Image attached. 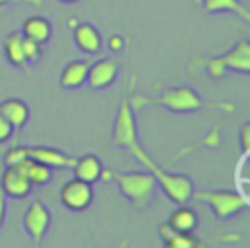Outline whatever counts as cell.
I'll list each match as a JSON object with an SVG mask.
<instances>
[{
  "label": "cell",
  "instance_id": "1",
  "mask_svg": "<svg viewBox=\"0 0 250 248\" xmlns=\"http://www.w3.org/2000/svg\"><path fill=\"white\" fill-rule=\"evenodd\" d=\"M133 107L141 105H158L170 113H195L205 107L213 109H223V111H234V105L229 102H207L203 100L191 86H166L160 94L154 98H141L133 96L131 98Z\"/></svg>",
  "mask_w": 250,
  "mask_h": 248
},
{
  "label": "cell",
  "instance_id": "2",
  "mask_svg": "<svg viewBox=\"0 0 250 248\" xmlns=\"http://www.w3.org/2000/svg\"><path fill=\"white\" fill-rule=\"evenodd\" d=\"M129 154H133L152 176L156 186L162 189V193L172 201V203H188L191 199V193L195 189L193 180L188 174H178V172H166L162 166H158L141 146V143H137L135 146H131L127 150Z\"/></svg>",
  "mask_w": 250,
  "mask_h": 248
},
{
  "label": "cell",
  "instance_id": "3",
  "mask_svg": "<svg viewBox=\"0 0 250 248\" xmlns=\"http://www.w3.org/2000/svg\"><path fill=\"white\" fill-rule=\"evenodd\" d=\"M111 180L117 186L119 195L129 201L135 209H146L156 193L154 176L145 170H127V172H111Z\"/></svg>",
  "mask_w": 250,
  "mask_h": 248
},
{
  "label": "cell",
  "instance_id": "4",
  "mask_svg": "<svg viewBox=\"0 0 250 248\" xmlns=\"http://www.w3.org/2000/svg\"><path fill=\"white\" fill-rule=\"evenodd\" d=\"M135 76L131 78L129 92L121 96V102L117 105L115 117H113V127H111V145L121 150H129L139 143V125H137V115L135 107L131 103V88H133Z\"/></svg>",
  "mask_w": 250,
  "mask_h": 248
},
{
  "label": "cell",
  "instance_id": "5",
  "mask_svg": "<svg viewBox=\"0 0 250 248\" xmlns=\"http://www.w3.org/2000/svg\"><path fill=\"white\" fill-rule=\"evenodd\" d=\"M191 199L205 203L219 221H229L230 217L242 213L248 207L246 195L238 189H193Z\"/></svg>",
  "mask_w": 250,
  "mask_h": 248
},
{
  "label": "cell",
  "instance_id": "6",
  "mask_svg": "<svg viewBox=\"0 0 250 248\" xmlns=\"http://www.w3.org/2000/svg\"><path fill=\"white\" fill-rule=\"evenodd\" d=\"M59 201L62 203V207H66L72 213H82L86 209H90V205L94 203V187L92 184L78 180V178H70L61 186L59 191Z\"/></svg>",
  "mask_w": 250,
  "mask_h": 248
},
{
  "label": "cell",
  "instance_id": "7",
  "mask_svg": "<svg viewBox=\"0 0 250 248\" xmlns=\"http://www.w3.org/2000/svg\"><path fill=\"white\" fill-rule=\"evenodd\" d=\"M51 221H53V217H51L49 207L39 199L31 201L29 207L25 209L23 221H21L23 223V230H25V234L29 236V240L35 246H39L45 240V236H47V232L51 228Z\"/></svg>",
  "mask_w": 250,
  "mask_h": 248
},
{
  "label": "cell",
  "instance_id": "8",
  "mask_svg": "<svg viewBox=\"0 0 250 248\" xmlns=\"http://www.w3.org/2000/svg\"><path fill=\"white\" fill-rule=\"evenodd\" d=\"M119 76V62L115 59H100L90 62L86 84L92 90H104L109 88Z\"/></svg>",
  "mask_w": 250,
  "mask_h": 248
},
{
  "label": "cell",
  "instance_id": "9",
  "mask_svg": "<svg viewBox=\"0 0 250 248\" xmlns=\"http://www.w3.org/2000/svg\"><path fill=\"white\" fill-rule=\"evenodd\" d=\"M27 156L43 162L45 166H49L51 170H70L76 156L57 148V146H47V145H35V146H27Z\"/></svg>",
  "mask_w": 250,
  "mask_h": 248
},
{
  "label": "cell",
  "instance_id": "10",
  "mask_svg": "<svg viewBox=\"0 0 250 248\" xmlns=\"http://www.w3.org/2000/svg\"><path fill=\"white\" fill-rule=\"evenodd\" d=\"M227 72H234V74H250V41L248 37H242L238 43H234V47H230L229 51H225L223 55H219Z\"/></svg>",
  "mask_w": 250,
  "mask_h": 248
},
{
  "label": "cell",
  "instance_id": "11",
  "mask_svg": "<svg viewBox=\"0 0 250 248\" xmlns=\"http://www.w3.org/2000/svg\"><path fill=\"white\" fill-rule=\"evenodd\" d=\"M0 189L4 191L6 197L12 199H25L33 186L29 184V180L16 168V166H6L2 176H0Z\"/></svg>",
  "mask_w": 250,
  "mask_h": 248
},
{
  "label": "cell",
  "instance_id": "12",
  "mask_svg": "<svg viewBox=\"0 0 250 248\" xmlns=\"http://www.w3.org/2000/svg\"><path fill=\"white\" fill-rule=\"evenodd\" d=\"M72 39H74V45L88 57L92 55H98L102 45H104V37L100 33V29L94 25V23H76L72 27Z\"/></svg>",
  "mask_w": 250,
  "mask_h": 248
},
{
  "label": "cell",
  "instance_id": "13",
  "mask_svg": "<svg viewBox=\"0 0 250 248\" xmlns=\"http://www.w3.org/2000/svg\"><path fill=\"white\" fill-rule=\"evenodd\" d=\"M90 59H74L70 62L64 64L62 72H61V88L64 90H78L86 84V76H88V68H90Z\"/></svg>",
  "mask_w": 250,
  "mask_h": 248
},
{
  "label": "cell",
  "instance_id": "14",
  "mask_svg": "<svg viewBox=\"0 0 250 248\" xmlns=\"http://www.w3.org/2000/svg\"><path fill=\"white\" fill-rule=\"evenodd\" d=\"M70 170L74 172V178L84 180L88 184H96V182H100V174L104 170V162H102V158L98 154L86 152L82 156H76V160H74Z\"/></svg>",
  "mask_w": 250,
  "mask_h": 248
},
{
  "label": "cell",
  "instance_id": "15",
  "mask_svg": "<svg viewBox=\"0 0 250 248\" xmlns=\"http://www.w3.org/2000/svg\"><path fill=\"white\" fill-rule=\"evenodd\" d=\"M197 4L203 14H209V16L211 14H234L244 23L250 21L248 8L244 6L242 0H197Z\"/></svg>",
  "mask_w": 250,
  "mask_h": 248
},
{
  "label": "cell",
  "instance_id": "16",
  "mask_svg": "<svg viewBox=\"0 0 250 248\" xmlns=\"http://www.w3.org/2000/svg\"><path fill=\"white\" fill-rule=\"evenodd\" d=\"M0 113L12 123V127L16 131L25 127L27 121H29V115H31L27 102L21 100V98H6V100H2L0 102Z\"/></svg>",
  "mask_w": 250,
  "mask_h": 248
},
{
  "label": "cell",
  "instance_id": "17",
  "mask_svg": "<svg viewBox=\"0 0 250 248\" xmlns=\"http://www.w3.org/2000/svg\"><path fill=\"white\" fill-rule=\"evenodd\" d=\"M21 35L39 45H45L53 35V25L45 16H29L21 25Z\"/></svg>",
  "mask_w": 250,
  "mask_h": 248
},
{
  "label": "cell",
  "instance_id": "18",
  "mask_svg": "<svg viewBox=\"0 0 250 248\" xmlns=\"http://www.w3.org/2000/svg\"><path fill=\"white\" fill-rule=\"evenodd\" d=\"M158 236L166 248H199L201 246V242L193 236V232L174 230L168 223H162L158 227Z\"/></svg>",
  "mask_w": 250,
  "mask_h": 248
},
{
  "label": "cell",
  "instance_id": "19",
  "mask_svg": "<svg viewBox=\"0 0 250 248\" xmlns=\"http://www.w3.org/2000/svg\"><path fill=\"white\" fill-rule=\"evenodd\" d=\"M174 230H180V232H193L197 228V223H199V217L197 213L186 205V203H180L168 217L166 221Z\"/></svg>",
  "mask_w": 250,
  "mask_h": 248
},
{
  "label": "cell",
  "instance_id": "20",
  "mask_svg": "<svg viewBox=\"0 0 250 248\" xmlns=\"http://www.w3.org/2000/svg\"><path fill=\"white\" fill-rule=\"evenodd\" d=\"M16 168L29 180V184H31L33 187H35V186H45V184L51 182V168L45 166L43 162L31 158V156H27L25 160H21Z\"/></svg>",
  "mask_w": 250,
  "mask_h": 248
},
{
  "label": "cell",
  "instance_id": "21",
  "mask_svg": "<svg viewBox=\"0 0 250 248\" xmlns=\"http://www.w3.org/2000/svg\"><path fill=\"white\" fill-rule=\"evenodd\" d=\"M21 41H23L21 31H12L4 39V55H6L8 62L16 68H27V61H25V55H23Z\"/></svg>",
  "mask_w": 250,
  "mask_h": 248
},
{
  "label": "cell",
  "instance_id": "22",
  "mask_svg": "<svg viewBox=\"0 0 250 248\" xmlns=\"http://www.w3.org/2000/svg\"><path fill=\"white\" fill-rule=\"evenodd\" d=\"M27 158V146L25 145H14L4 152V166H18L21 160Z\"/></svg>",
  "mask_w": 250,
  "mask_h": 248
},
{
  "label": "cell",
  "instance_id": "23",
  "mask_svg": "<svg viewBox=\"0 0 250 248\" xmlns=\"http://www.w3.org/2000/svg\"><path fill=\"white\" fill-rule=\"evenodd\" d=\"M205 72H207L213 80H219V78H223V76L229 74L219 55H213V57H207V59H205Z\"/></svg>",
  "mask_w": 250,
  "mask_h": 248
},
{
  "label": "cell",
  "instance_id": "24",
  "mask_svg": "<svg viewBox=\"0 0 250 248\" xmlns=\"http://www.w3.org/2000/svg\"><path fill=\"white\" fill-rule=\"evenodd\" d=\"M199 145H203V146H207V148H217L219 146V129L217 127H213L205 137H203V141L201 143H197V145H191V146H188V148H184V150H180L178 154H176V158L178 156H182L184 152H191V150H195V148H199Z\"/></svg>",
  "mask_w": 250,
  "mask_h": 248
},
{
  "label": "cell",
  "instance_id": "25",
  "mask_svg": "<svg viewBox=\"0 0 250 248\" xmlns=\"http://www.w3.org/2000/svg\"><path fill=\"white\" fill-rule=\"evenodd\" d=\"M21 45H23V55H25L27 64H35V62L41 59V47H43V45H39V43L27 39V37H23Z\"/></svg>",
  "mask_w": 250,
  "mask_h": 248
},
{
  "label": "cell",
  "instance_id": "26",
  "mask_svg": "<svg viewBox=\"0 0 250 248\" xmlns=\"http://www.w3.org/2000/svg\"><path fill=\"white\" fill-rule=\"evenodd\" d=\"M238 145L242 154H248V146H250V121H244L240 131H238Z\"/></svg>",
  "mask_w": 250,
  "mask_h": 248
},
{
  "label": "cell",
  "instance_id": "27",
  "mask_svg": "<svg viewBox=\"0 0 250 248\" xmlns=\"http://www.w3.org/2000/svg\"><path fill=\"white\" fill-rule=\"evenodd\" d=\"M14 127H12V123L0 113V145H4V143H8L12 137H14Z\"/></svg>",
  "mask_w": 250,
  "mask_h": 248
},
{
  "label": "cell",
  "instance_id": "28",
  "mask_svg": "<svg viewBox=\"0 0 250 248\" xmlns=\"http://www.w3.org/2000/svg\"><path fill=\"white\" fill-rule=\"evenodd\" d=\"M107 47H109V51H113V53H119L123 47H125V37L123 35H111L109 39H107Z\"/></svg>",
  "mask_w": 250,
  "mask_h": 248
},
{
  "label": "cell",
  "instance_id": "29",
  "mask_svg": "<svg viewBox=\"0 0 250 248\" xmlns=\"http://www.w3.org/2000/svg\"><path fill=\"white\" fill-rule=\"evenodd\" d=\"M6 209H8V197L4 195V191L0 189V227L4 225V219H6Z\"/></svg>",
  "mask_w": 250,
  "mask_h": 248
},
{
  "label": "cell",
  "instance_id": "30",
  "mask_svg": "<svg viewBox=\"0 0 250 248\" xmlns=\"http://www.w3.org/2000/svg\"><path fill=\"white\" fill-rule=\"evenodd\" d=\"M8 4H27V6H41V0H0V6Z\"/></svg>",
  "mask_w": 250,
  "mask_h": 248
},
{
  "label": "cell",
  "instance_id": "31",
  "mask_svg": "<svg viewBox=\"0 0 250 248\" xmlns=\"http://www.w3.org/2000/svg\"><path fill=\"white\" fill-rule=\"evenodd\" d=\"M76 23H78V21H76V18H70V20H68V25H70V27H74Z\"/></svg>",
  "mask_w": 250,
  "mask_h": 248
},
{
  "label": "cell",
  "instance_id": "32",
  "mask_svg": "<svg viewBox=\"0 0 250 248\" xmlns=\"http://www.w3.org/2000/svg\"><path fill=\"white\" fill-rule=\"evenodd\" d=\"M59 2H62V4H74V2H78V0H59Z\"/></svg>",
  "mask_w": 250,
  "mask_h": 248
}]
</instances>
